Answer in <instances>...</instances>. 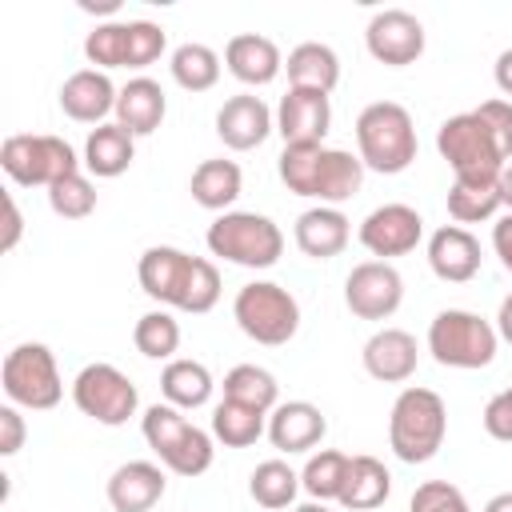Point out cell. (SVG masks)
<instances>
[{"label": "cell", "mask_w": 512, "mask_h": 512, "mask_svg": "<svg viewBox=\"0 0 512 512\" xmlns=\"http://www.w3.org/2000/svg\"><path fill=\"white\" fill-rule=\"evenodd\" d=\"M212 436L224 448H252L260 436H268V412H256L236 400H220L212 408Z\"/></svg>", "instance_id": "33"}, {"label": "cell", "mask_w": 512, "mask_h": 512, "mask_svg": "<svg viewBox=\"0 0 512 512\" xmlns=\"http://www.w3.org/2000/svg\"><path fill=\"white\" fill-rule=\"evenodd\" d=\"M116 96L120 88L100 68H80L60 84V108L76 124H108V116H116Z\"/></svg>", "instance_id": "20"}, {"label": "cell", "mask_w": 512, "mask_h": 512, "mask_svg": "<svg viewBox=\"0 0 512 512\" xmlns=\"http://www.w3.org/2000/svg\"><path fill=\"white\" fill-rule=\"evenodd\" d=\"M168 116V96L152 76H132L116 96V124L132 136H152Z\"/></svg>", "instance_id": "26"}, {"label": "cell", "mask_w": 512, "mask_h": 512, "mask_svg": "<svg viewBox=\"0 0 512 512\" xmlns=\"http://www.w3.org/2000/svg\"><path fill=\"white\" fill-rule=\"evenodd\" d=\"M300 492V472L288 468V460H260L248 476V496L260 504V508H288Z\"/></svg>", "instance_id": "36"}, {"label": "cell", "mask_w": 512, "mask_h": 512, "mask_svg": "<svg viewBox=\"0 0 512 512\" xmlns=\"http://www.w3.org/2000/svg\"><path fill=\"white\" fill-rule=\"evenodd\" d=\"M292 512H332L328 504H320V500H308V504H296Z\"/></svg>", "instance_id": "51"}, {"label": "cell", "mask_w": 512, "mask_h": 512, "mask_svg": "<svg viewBox=\"0 0 512 512\" xmlns=\"http://www.w3.org/2000/svg\"><path fill=\"white\" fill-rule=\"evenodd\" d=\"M80 12H88V16H116L120 0H80Z\"/></svg>", "instance_id": "48"}, {"label": "cell", "mask_w": 512, "mask_h": 512, "mask_svg": "<svg viewBox=\"0 0 512 512\" xmlns=\"http://www.w3.org/2000/svg\"><path fill=\"white\" fill-rule=\"evenodd\" d=\"M472 112L488 124V132L496 136L504 160H512V100H484V104L472 108Z\"/></svg>", "instance_id": "41"}, {"label": "cell", "mask_w": 512, "mask_h": 512, "mask_svg": "<svg viewBox=\"0 0 512 512\" xmlns=\"http://www.w3.org/2000/svg\"><path fill=\"white\" fill-rule=\"evenodd\" d=\"M276 132V112L256 92H236L216 108V136L232 152H252Z\"/></svg>", "instance_id": "17"}, {"label": "cell", "mask_w": 512, "mask_h": 512, "mask_svg": "<svg viewBox=\"0 0 512 512\" xmlns=\"http://www.w3.org/2000/svg\"><path fill=\"white\" fill-rule=\"evenodd\" d=\"M208 252L236 264V268H272L280 256H284V232L272 216L264 212H220L212 224H208V236H204Z\"/></svg>", "instance_id": "6"}, {"label": "cell", "mask_w": 512, "mask_h": 512, "mask_svg": "<svg viewBox=\"0 0 512 512\" xmlns=\"http://www.w3.org/2000/svg\"><path fill=\"white\" fill-rule=\"evenodd\" d=\"M344 476H348V452L320 448V452H312V456L304 460V468H300V488H304L312 500L328 504V500H340Z\"/></svg>", "instance_id": "38"}, {"label": "cell", "mask_w": 512, "mask_h": 512, "mask_svg": "<svg viewBox=\"0 0 512 512\" xmlns=\"http://www.w3.org/2000/svg\"><path fill=\"white\" fill-rule=\"evenodd\" d=\"M344 304L360 320H388L404 304V276L388 260H360L344 276Z\"/></svg>", "instance_id": "14"}, {"label": "cell", "mask_w": 512, "mask_h": 512, "mask_svg": "<svg viewBox=\"0 0 512 512\" xmlns=\"http://www.w3.org/2000/svg\"><path fill=\"white\" fill-rule=\"evenodd\" d=\"M168 52V32L156 20H104L84 36V56L92 68H148Z\"/></svg>", "instance_id": "8"}, {"label": "cell", "mask_w": 512, "mask_h": 512, "mask_svg": "<svg viewBox=\"0 0 512 512\" xmlns=\"http://www.w3.org/2000/svg\"><path fill=\"white\" fill-rule=\"evenodd\" d=\"M416 120L396 100H372L356 116V156L364 172L400 176L416 160Z\"/></svg>", "instance_id": "3"}, {"label": "cell", "mask_w": 512, "mask_h": 512, "mask_svg": "<svg viewBox=\"0 0 512 512\" xmlns=\"http://www.w3.org/2000/svg\"><path fill=\"white\" fill-rule=\"evenodd\" d=\"M408 512H472V508H468V496L456 484L424 480V484H416V492L408 500Z\"/></svg>", "instance_id": "40"}, {"label": "cell", "mask_w": 512, "mask_h": 512, "mask_svg": "<svg viewBox=\"0 0 512 512\" xmlns=\"http://www.w3.org/2000/svg\"><path fill=\"white\" fill-rule=\"evenodd\" d=\"M136 280H140L144 296L156 300L160 308H176V312H192V316L212 312L220 300L216 264L204 256H192L184 248H172V244L144 248L136 260Z\"/></svg>", "instance_id": "1"}, {"label": "cell", "mask_w": 512, "mask_h": 512, "mask_svg": "<svg viewBox=\"0 0 512 512\" xmlns=\"http://www.w3.org/2000/svg\"><path fill=\"white\" fill-rule=\"evenodd\" d=\"M292 240L296 248L308 256V260H332L348 248L352 240V220L340 212V208H328V204H312L296 216V228H292Z\"/></svg>", "instance_id": "23"}, {"label": "cell", "mask_w": 512, "mask_h": 512, "mask_svg": "<svg viewBox=\"0 0 512 512\" xmlns=\"http://www.w3.org/2000/svg\"><path fill=\"white\" fill-rule=\"evenodd\" d=\"M168 72H172V80H176L184 92H208V88H216V80H220V56H216L208 44L188 40V44L172 48Z\"/></svg>", "instance_id": "35"}, {"label": "cell", "mask_w": 512, "mask_h": 512, "mask_svg": "<svg viewBox=\"0 0 512 512\" xmlns=\"http://www.w3.org/2000/svg\"><path fill=\"white\" fill-rule=\"evenodd\" d=\"M224 68L248 84V88H264L284 72V56L276 48V40L260 36V32H236L224 44Z\"/></svg>", "instance_id": "24"}, {"label": "cell", "mask_w": 512, "mask_h": 512, "mask_svg": "<svg viewBox=\"0 0 512 512\" xmlns=\"http://www.w3.org/2000/svg\"><path fill=\"white\" fill-rule=\"evenodd\" d=\"M492 252L500 256L504 272L512 276V212L496 216V224H492Z\"/></svg>", "instance_id": "45"}, {"label": "cell", "mask_w": 512, "mask_h": 512, "mask_svg": "<svg viewBox=\"0 0 512 512\" xmlns=\"http://www.w3.org/2000/svg\"><path fill=\"white\" fill-rule=\"evenodd\" d=\"M48 208L60 216V220H84L96 212V188L84 172H72L64 180H56L48 188Z\"/></svg>", "instance_id": "39"}, {"label": "cell", "mask_w": 512, "mask_h": 512, "mask_svg": "<svg viewBox=\"0 0 512 512\" xmlns=\"http://www.w3.org/2000/svg\"><path fill=\"white\" fill-rule=\"evenodd\" d=\"M480 424H484V432H488L492 440L512 444V384H508V388H500V392L484 404Z\"/></svg>", "instance_id": "42"}, {"label": "cell", "mask_w": 512, "mask_h": 512, "mask_svg": "<svg viewBox=\"0 0 512 512\" xmlns=\"http://www.w3.org/2000/svg\"><path fill=\"white\" fill-rule=\"evenodd\" d=\"M492 80H496V88L512 100V48H504V52L496 56V64H492Z\"/></svg>", "instance_id": "46"}, {"label": "cell", "mask_w": 512, "mask_h": 512, "mask_svg": "<svg viewBox=\"0 0 512 512\" xmlns=\"http://www.w3.org/2000/svg\"><path fill=\"white\" fill-rule=\"evenodd\" d=\"M188 192H192V200H196L200 208H208V212H232V204H236L240 192H244V172H240L236 160H224V156L200 160V164L192 168Z\"/></svg>", "instance_id": "28"}, {"label": "cell", "mask_w": 512, "mask_h": 512, "mask_svg": "<svg viewBox=\"0 0 512 512\" xmlns=\"http://www.w3.org/2000/svg\"><path fill=\"white\" fill-rule=\"evenodd\" d=\"M496 336L504 340V344H512V292L500 300V308H496Z\"/></svg>", "instance_id": "47"}, {"label": "cell", "mask_w": 512, "mask_h": 512, "mask_svg": "<svg viewBox=\"0 0 512 512\" xmlns=\"http://www.w3.org/2000/svg\"><path fill=\"white\" fill-rule=\"evenodd\" d=\"M284 72H288V88L332 92L340 84V56L320 40H304V44H296L288 52Z\"/></svg>", "instance_id": "31"}, {"label": "cell", "mask_w": 512, "mask_h": 512, "mask_svg": "<svg viewBox=\"0 0 512 512\" xmlns=\"http://www.w3.org/2000/svg\"><path fill=\"white\" fill-rule=\"evenodd\" d=\"M232 320L248 340L264 344V348H280L300 332V304L284 284L252 280L236 292Z\"/></svg>", "instance_id": "10"}, {"label": "cell", "mask_w": 512, "mask_h": 512, "mask_svg": "<svg viewBox=\"0 0 512 512\" xmlns=\"http://www.w3.org/2000/svg\"><path fill=\"white\" fill-rule=\"evenodd\" d=\"M224 400H236V404H248L256 412H272L280 404V384L268 368L260 364H236L224 372Z\"/></svg>", "instance_id": "34"}, {"label": "cell", "mask_w": 512, "mask_h": 512, "mask_svg": "<svg viewBox=\"0 0 512 512\" xmlns=\"http://www.w3.org/2000/svg\"><path fill=\"white\" fill-rule=\"evenodd\" d=\"M480 260V240L460 224H444L428 236V268L448 284H468L480 272Z\"/></svg>", "instance_id": "25"}, {"label": "cell", "mask_w": 512, "mask_h": 512, "mask_svg": "<svg viewBox=\"0 0 512 512\" xmlns=\"http://www.w3.org/2000/svg\"><path fill=\"white\" fill-rule=\"evenodd\" d=\"M360 364L380 384H404L416 376V364H420L416 336L404 328H376L360 348Z\"/></svg>", "instance_id": "19"}, {"label": "cell", "mask_w": 512, "mask_h": 512, "mask_svg": "<svg viewBox=\"0 0 512 512\" xmlns=\"http://www.w3.org/2000/svg\"><path fill=\"white\" fill-rule=\"evenodd\" d=\"M392 496V472L384 468V460L376 456H348V476H344V492H340V508L348 512H372Z\"/></svg>", "instance_id": "29"}, {"label": "cell", "mask_w": 512, "mask_h": 512, "mask_svg": "<svg viewBox=\"0 0 512 512\" xmlns=\"http://www.w3.org/2000/svg\"><path fill=\"white\" fill-rule=\"evenodd\" d=\"M0 168L20 188H52L56 180L80 172L76 148L52 132H12L0 144Z\"/></svg>", "instance_id": "9"}, {"label": "cell", "mask_w": 512, "mask_h": 512, "mask_svg": "<svg viewBox=\"0 0 512 512\" xmlns=\"http://www.w3.org/2000/svg\"><path fill=\"white\" fill-rule=\"evenodd\" d=\"M484 512H512V492H496V496L484 504Z\"/></svg>", "instance_id": "50"}, {"label": "cell", "mask_w": 512, "mask_h": 512, "mask_svg": "<svg viewBox=\"0 0 512 512\" xmlns=\"http://www.w3.org/2000/svg\"><path fill=\"white\" fill-rule=\"evenodd\" d=\"M324 432H328V420L312 400H280L268 412V440L288 456L312 452L324 440Z\"/></svg>", "instance_id": "22"}, {"label": "cell", "mask_w": 512, "mask_h": 512, "mask_svg": "<svg viewBox=\"0 0 512 512\" xmlns=\"http://www.w3.org/2000/svg\"><path fill=\"white\" fill-rule=\"evenodd\" d=\"M0 388H4L8 404H16V408H28V412L56 408L64 396V380H60L52 348L40 340L16 344L0 364Z\"/></svg>", "instance_id": "11"}, {"label": "cell", "mask_w": 512, "mask_h": 512, "mask_svg": "<svg viewBox=\"0 0 512 512\" xmlns=\"http://www.w3.org/2000/svg\"><path fill=\"white\" fill-rule=\"evenodd\" d=\"M436 152L448 160L452 176H500L504 172V152L488 124L476 112H456L436 128Z\"/></svg>", "instance_id": "12"}, {"label": "cell", "mask_w": 512, "mask_h": 512, "mask_svg": "<svg viewBox=\"0 0 512 512\" xmlns=\"http://www.w3.org/2000/svg\"><path fill=\"white\" fill-rule=\"evenodd\" d=\"M448 436V408L444 396L420 384L400 388L388 412V448L404 464H428Z\"/></svg>", "instance_id": "4"}, {"label": "cell", "mask_w": 512, "mask_h": 512, "mask_svg": "<svg viewBox=\"0 0 512 512\" xmlns=\"http://www.w3.org/2000/svg\"><path fill=\"white\" fill-rule=\"evenodd\" d=\"M332 128V100L328 92L312 88H288L276 104V132L284 144H324Z\"/></svg>", "instance_id": "18"}, {"label": "cell", "mask_w": 512, "mask_h": 512, "mask_svg": "<svg viewBox=\"0 0 512 512\" xmlns=\"http://www.w3.org/2000/svg\"><path fill=\"white\" fill-rule=\"evenodd\" d=\"M424 24L408 12V8H380L372 12L368 28H364V44H368V56L376 64H388V68H408L424 56Z\"/></svg>", "instance_id": "15"}, {"label": "cell", "mask_w": 512, "mask_h": 512, "mask_svg": "<svg viewBox=\"0 0 512 512\" xmlns=\"http://www.w3.org/2000/svg\"><path fill=\"white\" fill-rule=\"evenodd\" d=\"M504 208L500 200V176H452L448 188V216L464 228V224H480L492 220Z\"/></svg>", "instance_id": "32"}, {"label": "cell", "mask_w": 512, "mask_h": 512, "mask_svg": "<svg viewBox=\"0 0 512 512\" xmlns=\"http://www.w3.org/2000/svg\"><path fill=\"white\" fill-rule=\"evenodd\" d=\"M132 160H136V136L128 128H120L116 120H108V124L88 132V140H84V168L92 176L116 180V176H124L132 168Z\"/></svg>", "instance_id": "27"}, {"label": "cell", "mask_w": 512, "mask_h": 512, "mask_svg": "<svg viewBox=\"0 0 512 512\" xmlns=\"http://www.w3.org/2000/svg\"><path fill=\"white\" fill-rule=\"evenodd\" d=\"M212 388H216V380H212L208 364H200V360H192V356H176V360H168L164 372H160L164 404H172V408H180V412L204 408V404L212 400Z\"/></svg>", "instance_id": "30"}, {"label": "cell", "mask_w": 512, "mask_h": 512, "mask_svg": "<svg viewBox=\"0 0 512 512\" xmlns=\"http://www.w3.org/2000/svg\"><path fill=\"white\" fill-rule=\"evenodd\" d=\"M356 236L376 260L392 264V256H408L424 240V216L412 204H380L360 220Z\"/></svg>", "instance_id": "16"}, {"label": "cell", "mask_w": 512, "mask_h": 512, "mask_svg": "<svg viewBox=\"0 0 512 512\" xmlns=\"http://www.w3.org/2000/svg\"><path fill=\"white\" fill-rule=\"evenodd\" d=\"M140 432H144V440H148V448L156 452V460L168 468V472H176V476H204L208 468H212V460H216V436L212 432H204V428H196L180 408H172V404H148L144 408V416H140Z\"/></svg>", "instance_id": "5"}, {"label": "cell", "mask_w": 512, "mask_h": 512, "mask_svg": "<svg viewBox=\"0 0 512 512\" xmlns=\"http://www.w3.org/2000/svg\"><path fill=\"white\" fill-rule=\"evenodd\" d=\"M20 232H24V216L16 208V196L4 192V236H0V252H12L20 244Z\"/></svg>", "instance_id": "44"}, {"label": "cell", "mask_w": 512, "mask_h": 512, "mask_svg": "<svg viewBox=\"0 0 512 512\" xmlns=\"http://www.w3.org/2000/svg\"><path fill=\"white\" fill-rule=\"evenodd\" d=\"M500 200L512 212V164H504V172H500Z\"/></svg>", "instance_id": "49"}, {"label": "cell", "mask_w": 512, "mask_h": 512, "mask_svg": "<svg viewBox=\"0 0 512 512\" xmlns=\"http://www.w3.org/2000/svg\"><path fill=\"white\" fill-rule=\"evenodd\" d=\"M24 436H28V428H24L20 408L16 404H0V456H16L24 448Z\"/></svg>", "instance_id": "43"}, {"label": "cell", "mask_w": 512, "mask_h": 512, "mask_svg": "<svg viewBox=\"0 0 512 512\" xmlns=\"http://www.w3.org/2000/svg\"><path fill=\"white\" fill-rule=\"evenodd\" d=\"M276 172L292 196H304L328 208H340L364 184L360 156L344 148H328V144H284Z\"/></svg>", "instance_id": "2"}, {"label": "cell", "mask_w": 512, "mask_h": 512, "mask_svg": "<svg viewBox=\"0 0 512 512\" xmlns=\"http://www.w3.org/2000/svg\"><path fill=\"white\" fill-rule=\"evenodd\" d=\"M164 492H168V476L164 464L156 460H128L104 484L112 512H152L164 500Z\"/></svg>", "instance_id": "21"}, {"label": "cell", "mask_w": 512, "mask_h": 512, "mask_svg": "<svg viewBox=\"0 0 512 512\" xmlns=\"http://www.w3.org/2000/svg\"><path fill=\"white\" fill-rule=\"evenodd\" d=\"M72 404L88 420H96L104 428H120V424H128L136 416L140 392H136V384L116 364L96 360V364H84L76 372V380H72Z\"/></svg>", "instance_id": "13"}, {"label": "cell", "mask_w": 512, "mask_h": 512, "mask_svg": "<svg viewBox=\"0 0 512 512\" xmlns=\"http://www.w3.org/2000/svg\"><path fill=\"white\" fill-rule=\"evenodd\" d=\"M496 348H500L496 324L468 308H444L428 324V352L440 368H464V372L488 368L496 360Z\"/></svg>", "instance_id": "7"}, {"label": "cell", "mask_w": 512, "mask_h": 512, "mask_svg": "<svg viewBox=\"0 0 512 512\" xmlns=\"http://www.w3.org/2000/svg\"><path fill=\"white\" fill-rule=\"evenodd\" d=\"M132 344L140 356L148 360H176L180 348V320L172 316V308H152L132 324Z\"/></svg>", "instance_id": "37"}]
</instances>
